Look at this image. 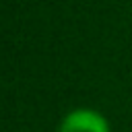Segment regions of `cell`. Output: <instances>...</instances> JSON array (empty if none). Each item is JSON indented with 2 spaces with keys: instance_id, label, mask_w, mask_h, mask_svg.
Listing matches in <instances>:
<instances>
[{
  "instance_id": "6da1fadb",
  "label": "cell",
  "mask_w": 132,
  "mask_h": 132,
  "mask_svg": "<svg viewBox=\"0 0 132 132\" xmlns=\"http://www.w3.org/2000/svg\"><path fill=\"white\" fill-rule=\"evenodd\" d=\"M60 132H109V124L99 111L80 107L62 120Z\"/></svg>"
}]
</instances>
